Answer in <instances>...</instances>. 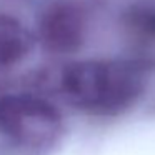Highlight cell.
<instances>
[{
	"label": "cell",
	"instance_id": "cell-1",
	"mask_svg": "<svg viewBox=\"0 0 155 155\" xmlns=\"http://www.w3.org/2000/svg\"><path fill=\"white\" fill-rule=\"evenodd\" d=\"M62 95L90 115H117L137 102L145 87L138 65L118 60H78L60 74Z\"/></svg>",
	"mask_w": 155,
	"mask_h": 155
},
{
	"label": "cell",
	"instance_id": "cell-2",
	"mask_svg": "<svg viewBox=\"0 0 155 155\" xmlns=\"http://www.w3.org/2000/svg\"><path fill=\"white\" fill-rule=\"evenodd\" d=\"M60 132L62 115L50 100L34 94L0 95V137L14 147H50Z\"/></svg>",
	"mask_w": 155,
	"mask_h": 155
},
{
	"label": "cell",
	"instance_id": "cell-3",
	"mask_svg": "<svg viewBox=\"0 0 155 155\" xmlns=\"http://www.w3.org/2000/svg\"><path fill=\"white\" fill-rule=\"evenodd\" d=\"M85 14L72 0H60L48 5L38 20V40L52 54H72L85 38Z\"/></svg>",
	"mask_w": 155,
	"mask_h": 155
},
{
	"label": "cell",
	"instance_id": "cell-4",
	"mask_svg": "<svg viewBox=\"0 0 155 155\" xmlns=\"http://www.w3.org/2000/svg\"><path fill=\"white\" fill-rule=\"evenodd\" d=\"M34 48V35L8 14L0 12V68L20 64Z\"/></svg>",
	"mask_w": 155,
	"mask_h": 155
},
{
	"label": "cell",
	"instance_id": "cell-5",
	"mask_svg": "<svg viewBox=\"0 0 155 155\" xmlns=\"http://www.w3.org/2000/svg\"><path fill=\"white\" fill-rule=\"evenodd\" d=\"M134 27L140 34L155 38V10L140 12L134 17Z\"/></svg>",
	"mask_w": 155,
	"mask_h": 155
}]
</instances>
